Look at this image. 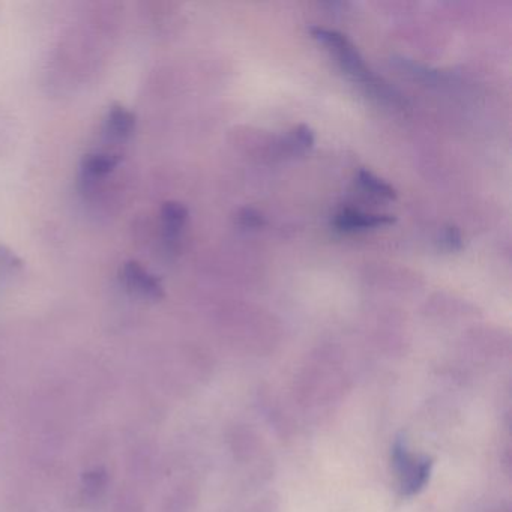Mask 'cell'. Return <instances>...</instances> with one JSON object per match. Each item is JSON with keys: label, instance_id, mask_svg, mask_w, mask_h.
I'll use <instances>...</instances> for the list:
<instances>
[{"label": "cell", "instance_id": "cell-1", "mask_svg": "<svg viewBox=\"0 0 512 512\" xmlns=\"http://www.w3.org/2000/svg\"><path fill=\"white\" fill-rule=\"evenodd\" d=\"M311 35L317 41L328 47L332 55L337 59L341 70L359 86L367 91L371 97L382 100L383 103L398 104L400 103V95L379 76L373 73L365 64L364 58L358 52L352 41L337 31H329L323 28H311Z\"/></svg>", "mask_w": 512, "mask_h": 512}, {"label": "cell", "instance_id": "cell-2", "mask_svg": "<svg viewBox=\"0 0 512 512\" xmlns=\"http://www.w3.org/2000/svg\"><path fill=\"white\" fill-rule=\"evenodd\" d=\"M392 461L400 479L401 496H415L430 481L433 460L428 457H412L403 439L395 440Z\"/></svg>", "mask_w": 512, "mask_h": 512}, {"label": "cell", "instance_id": "cell-3", "mask_svg": "<svg viewBox=\"0 0 512 512\" xmlns=\"http://www.w3.org/2000/svg\"><path fill=\"white\" fill-rule=\"evenodd\" d=\"M121 280L128 292L140 298L158 301L164 296V289L158 278L149 274L140 263H125L121 269Z\"/></svg>", "mask_w": 512, "mask_h": 512}, {"label": "cell", "instance_id": "cell-4", "mask_svg": "<svg viewBox=\"0 0 512 512\" xmlns=\"http://www.w3.org/2000/svg\"><path fill=\"white\" fill-rule=\"evenodd\" d=\"M395 218L391 215L365 214L355 209H344L335 217V229L344 233L362 232V230L379 229L391 226Z\"/></svg>", "mask_w": 512, "mask_h": 512}, {"label": "cell", "instance_id": "cell-5", "mask_svg": "<svg viewBox=\"0 0 512 512\" xmlns=\"http://www.w3.org/2000/svg\"><path fill=\"white\" fill-rule=\"evenodd\" d=\"M188 221V209L179 202H167L161 209L164 242L167 247L175 248L179 244L182 232Z\"/></svg>", "mask_w": 512, "mask_h": 512}, {"label": "cell", "instance_id": "cell-6", "mask_svg": "<svg viewBox=\"0 0 512 512\" xmlns=\"http://www.w3.org/2000/svg\"><path fill=\"white\" fill-rule=\"evenodd\" d=\"M119 157L112 152L86 155L82 163V182L86 185H94L98 179L106 178L118 166Z\"/></svg>", "mask_w": 512, "mask_h": 512}, {"label": "cell", "instance_id": "cell-7", "mask_svg": "<svg viewBox=\"0 0 512 512\" xmlns=\"http://www.w3.org/2000/svg\"><path fill=\"white\" fill-rule=\"evenodd\" d=\"M136 127V118L130 110L122 106H115L107 113L106 124H104V133L112 140L125 142L130 139Z\"/></svg>", "mask_w": 512, "mask_h": 512}, {"label": "cell", "instance_id": "cell-8", "mask_svg": "<svg viewBox=\"0 0 512 512\" xmlns=\"http://www.w3.org/2000/svg\"><path fill=\"white\" fill-rule=\"evenodd\" d=\"M314 142H316V137H314L313 130L308 125H298L284 139L283 148L287 154L302 155L313 148Z\"/></svg>", "mask_w": 512, "mask_h": 512}, {"label": "cell", "instance_id": "cell-9", "mask_svg": "<svg viewBox=\"0 0 512 512\" xmlns=\"http://www.w3.org/2000/svg\"><path fill=\"white\" fill-rule=\"evenodd\" d=\"M358 182L367 193L373 194V196L388 200L397 199V191L388 182L377 178L374 173L368 172V170H359Z\"/></svg>", "mask_w": 512, "mask_h": 512}, {"label": "cell", "instance_id": "cell-10", "mask_svg": "<svg viewBox=\"0 0 512 512\" xmlns=\"http://www.w3.org/2000/svg\"><path fill=\"white\" fill-rule=\"evenodd\" d=\"M238 224L244 229H262L265 226V217L253 208L242 209L238 214Z\"/></svg>", "mask_w": 512, "mask_h": 512}, {"label": "cell", "instance_id": "cell-11", "mask_svg": "<svg viewBox=\"0 0 512 512\" xmlns=\"http://www.w3.org/2000/svg\"><path fill=\"white\" fill-rule=\"evenodd\" d=\"M442 245L446 251H460L463 248V236L455 226H448L443 230Z\"/></svg>", "mask_w": 512, "mask_h": 512}]
</instances>
